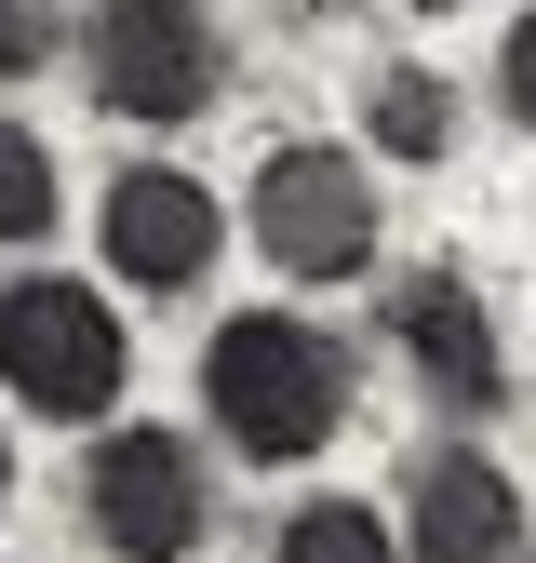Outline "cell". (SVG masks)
Listing matches in <instances>:
<instances>
[{
  "label": "cell",
  "instance_id": "12",
  "mask_svg": "<svg viewBox=\"0 0 536 563\" xmlns=\"http://www.w3.org/2000/svg\"><path fill=\"white\" fill-rule=\"evenodd\" d=\"M67 41V0H0V81H41Z\"/></svg>",
  "mask_w": 536,
  "mask_h": 563
},
{
  "label": "cell",
  "instance_id": "8",
  "mask_svg": "<svg viewBox=\"0 0 536 563\" xmlns=\"http://www.w3.org/2000/svg\"><path fill=\"white\" fill-rule=\"evenodd\" d=\"M536 510L483 443H429L402 470V563H523Z\"/></svg>",
  "mask_w": 536,
  "mask_h": 563
},
{
  "label": "cell",
  "instance_id": "10",
  "mask_svg": "<svg viewBox=\"0 0 536 563\" xmlns=\"http://www.w3.org/2000/svg\"><path fill=\"white\" fill-rule=\"evenodd\" d=\"M54 216H67V175H54V134L0 108V242L27 255V242H54Z\"/></svg>",
  "mask_w": 536,
  "mask_h": 563
},
{
  "label": "cell",
  "instance_id": "5",
  "mask_svg": "<svg viewBox=\"0 0 536 563\" xmlns=\"http://www.w3.org/2000/svg\"><path fill=\"white\" fill-rule=\"evenodd\" d=\"M81 67H94V108L108 121L175 134V121H201L228 95V27H215V0H108L94 41H81Z\"/></svg>",
  "mask_w": 536,
  "mask_h": 563
},
{
  "label": "cell",
  "instance_id": "6",
  "mask_svg": "<svg viewBox=\"0 0 536 563\" xmlns=\"http://www.w3.org/2000/svg\"><path fill=\"white\" fill-rule=\"evenodd\" d=\"M94 242H108V268L134 296H201L215 255H228V201L201 175H175V162H121L108 201H94Z\"/></svg>",
  "mask_w": 536,
  "mask_h": 563
},
{
  "label": "cell",
  "instance_id": "7",
  "mask_svg": "<svg viewBox=\"0 0 536 563\" xmlns=\"http://www.w3.org/2000/svg\"><path fill=\"white\" fill-rule=\"evenodd\" d=\"M389 349L416 363V389L443 416H496L510 402V349H496V309L469 268H402L389 282Z\"/></svg>",
  "mask_w": 536,
  "mask_h": 563
},
{
  "label": "cell",
  "instance_id": "9",
  "mask_svg": "<svg viewBox=\"0 0 536 563\" xmlns=\"http://www.w3.org/2000/svg\"><path fill=\"white\" fill-rule=\"evenodd\" d=\"M456 134H469V108H456V81H443V67H376V81H362V148L376 162H456Z\"/></svg>",
  "mask_w": 536,
  "mask_h": 563
},
{
  "label": "cell",
  "instance_id": "1",
  "mask_svg": "<svg viewBox=\"0 0 536 563\" xmlns=\"http://www.w3.org/2000/svg\"><path fill=\"white\" fill-rule=\"evenodd\" d=\"M349 416H362V363L309 309H228L201 335V430L242 470H309V456H335Z\"/></svg>",
  "mask_w": 536,
  "mask_h": 563
},
{
  "label": "cell",
  "instance_id": "13",
  "mask_svg": "<svg viewBox=\"0 0 536 563\" xmlns=\"http://www.w3.org/2000/svg\"><path fill=\"white\" fill-rule=\"evenodd\" d=\"M496 108H510V134H536V0L510 14V41H496Z\"/></svg>",
  "mask_w": 536,
  "mask_h": 563
},
{
  "label": "cell",
  "instance_id": "3",
  "mask_svg": "<svg viewBox=\"0 0 536 563\" xmlns=\"http://www.w3.org/2000/svg\"><path fill=\"white\" fill-rule=\"evenodd\" d=\"M0 389H14L27 416L94 430V416L134 389V322L94 296V282H67V268L0 282Z\"/></svg>",
  "mask_w": 536,
  "mask_h": 563
},
{
  "label": "cell",
  "instance_id": "16",
  "mask_svg": "<svg viewBox=\"0 0 536 563\" xmlns=\"http://www.w3.org/2000/svg\"><path fill=\"white\" fill-rule=\"evenodd\" d=\"M523 563H536V537H523Z\"/></svg>",
  "mask_w": 536,
  "mask_h": 563
},
{
  "label": "cell",
  "instance_id": "15",
  "mask_svg": "<svg viewBox=\"0 0 536 563\" xmlns=\"http://www.w3.org/2000/svg\"><path fill=\"white\" fill-rule=\"evenodd\" d=\"M402 14H469V0H402Z\"/></svg>",
  "mask_w": 536,
  "mask_h": 563
},
{
  "label": "cell",
  "instance_id": "11",
  "mask_svg": "<svg viewBox=\"0 0 536 563\" xmlns=\"http://www.w3.org/2000/svg\"><path fill=\"white\" fill-rule=\"evenodd\" d=\"M268 563H402V523H389V510H362V497H295Z\"/></svg>",
  "mask_w": 536,
  "mask_h": 563
},
{
  "label": "cell",
  "instance_id": "2",
  "mask_svg": "<svg viewBox=\"0 0 536 563\" xmlns=\"http://www.w3.org/2000/svg\"><path fill=\"white\" fill-rule=\"evenodd\" d=\"M242 229L282 282H362L389 242V201H376V148H335V134H282L255 175H242Z\"/></svg>",
  "mask_w": 536,
  "mask_h": 563
},
{
  "label": "cell",
  "instance_id": "4",
  "mask_svg": "<svg viewBox=\"0 0 536 563\" xmlns=\"http://www.w3.org/2000/svg\"><path fill=\"white\" fill-rule=\"evenodd\" d=\"M81 523H94L108 563H188L201 537H215V456H201L188 430L121 416V430H94V456H81Z\"/></svg>",
  "mask_w": 536,
  "mask_h": 563
},
{
  "label": "cell",
  "instance_id": "14",
  "mask_svg": "<svg viewBox=\"0 0 536 563\" xmlns=\"http://www.w3.org/2000/svg\"><path fill=\"white\" fill-rule=\"evenodd\" d=\"M0 510H14V430H0Z\"/></svg>",
  "mask_w": 536,
  "mask_h": 563
}]
</instances>
